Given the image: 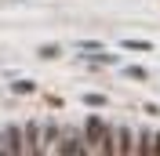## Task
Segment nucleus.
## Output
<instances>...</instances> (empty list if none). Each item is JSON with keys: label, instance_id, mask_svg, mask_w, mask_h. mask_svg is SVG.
Returning a JSON list of instances; mask_svg holds the SVG:
<instances>
[{"label": "nucleus", "instance_id": "9d476101", "mask_svg": "<svg viewBox=\"0 0 160 156\" xmlns=\"http://www.w3.org/2000/svg\"><path fill=\"white\" fill-rule=\"evenodd\" d=\"M84 102H88V105H106V98H102V95H88Z\"/></svg>", "mask_w": 160, "mask_h": 156}, {"label": "nucleus", "instance_id": "1a4fd4ad", "mask_svg": "<svg viewBox=\"0 0 160 156\" xmlns=\"http://www.w3.org/2000/svg\"><path fill=\"white\" fill-rule=\"evenodd\" d=\"M15 91H18V95H29L33 84H29V80H18V84H15Z\"/></svg>", "mask_w": 160, "mask_h": 156}, {"label": "nucleus", "instance_id": "f257e3e1", "mask_svg": "<svg viewBox=\"0 0 160 156\" xmlns=\"http://www.w3.org/2000/svg\"><path fill=\"white\" fill-rule=\"evenodd\" d=\"M102 131H106V124H102L98 116H91V120H88V127H84V142H88V149H98Z\"/></svg>", "mask_w": 160, "mask_h": 156}, {"label": "nucleus", "instance_id": "7ed1b4c3", "mask_svg": "<svg viewBox=\"0 0 160 156\" xmlns=\"http://www.w3.org/2000/svg\"><path fill=\"white\" fill-rule=\"evenodd\" d=\"M22 149H26V153H40V127L37 124L26 127V142H22Z\"/></svg>", "mask_w": 160, "mask_h": 156}, {"label": "nucleus", "instance_id": "0eeeda50", "mask_svg": "<svg viewBox=\"0 0 160 156\" xmlns=\"http://www.w3.org/2000/svg\"><path fill=\"white\" fill-rule=\"evenodd\" d=\"M44 138H48V145L55 149V138H58V127H55V124H48V131H44Z\"/></svg>", "mask_w": 160, "mask_h": 156}, {"label": "nucleus", "instance_id": "9b49d317", "mask_svg": "<svg viewBox=\"0 0 160 156\" xmlns=\"http://www.w3.org/2000/svg\"><path fill=\"white\" fill-rule=\"evenodd\" d=\"M153 153L160 156V134H153Z\"/></svg>", "mask_w": 160, "mask_h": 156}, {"label": "nucleus", "instance_id": "39448f33", "mask_svg": "<svg viewBox=\"0 0 160 156\" xmlns=\"http://www.w3.org/2000/svg\"><path fill=\"white\" fill-rule=\"evenodd\" d=\"M135 153H153V138H149V134H138V145H135Z\"/></svg>", "mask_w": 160, "mask_h": 156}, {"label": "nucleus", "instance_id": "6e6552de", "mask_svg": "<svg viewBox=\"0 0 160 156\" xmlns=\"http://www.w3.org/2000/svg\"><path fill=\"white\" fill-rule=\"evenodd\" d=\"M40 55H44V58H58V47H55V44H48V47H40Z\"/></svg>", "mask_w": 160, "mask_h": 156}, {"label": "nucleus", "instance_id": "423d86ee", "mask_svg": "<svg viewBox=\"0 0 160 156\" xmlns=\"http://www.w3.org/2000/svg\"><path fill=\"white\" fill-rule=\"evenodd\" d=\"M124 47H131V51H149V44H146V40H124Z\"/></svg>", "mask_w": 160, "mask_h": 156}, {"label": "nucleus", "instance_id": "20e7f679", "mask_svg": "<svg viewBox=\"0 0 160 156\" xmlns=\"http://www.w3.org/2000/svg\"><path fill=\"white\" fill-rule=\"evenodd\" d=\"M117 153H135V145H131V131H128V127H120V131H117Z\"/></svg>", "mask_w": 160, "mask_h": 156}, {"label": "nucleus", "instance_id": "f03ea898", "mask_svg": "<svg viewBox=\"0 0 160 156\" xmlns=\"http://www.w3.org/2000/svg\"><path fill=\"white\" fill-rule=\"evenodd\" d=\"M4 153H22V131L18 127H8V134H4Z\"/></svg>", "mask_w": 160, "mask_h": 156}]
</instances>
